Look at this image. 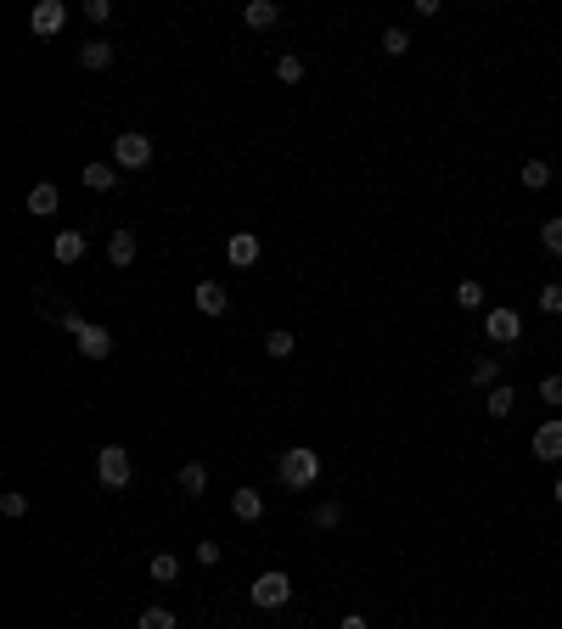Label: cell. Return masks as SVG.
Listing matches in <instances>:
<instances>
[{
  "label": "cell",
  "instance_id": "cell-9",
  "mask_svg": "<svg viewBox=\"0 0 562 629\" xmlns=\"http://www.w3.org/2000/svg\"><path fill=\"white\" fill-rule=\"evenodd\" d=\"M534 461H562V416L534 427Z\"/></svg>",
  "mask_w": 562,
  "mask_h": 629
},
{
  "label": "cell",
  "instance_id": "cell-35",
  "mask_svg": "<svg viewBox=\"0 0 562 629\" xmlns=\"http://www.w3.org/2000/svg\"><path fill=\"white\" fill-rule=\"evenodd\" d=\"M338 629H371V624H366V618H360V613H349V618H343V624H338Z\"/></svg>",
  "mask_w": 562,
  "mask_h": 629
},
{
  "label": "cell",
  "instance_id": "cell-12",
  "mask_svg": "<svg viewBox=\"0 0 562 629\" xmlns=\"http://www.w3.org/2000/svg\"><path fill=\"white\" fill-rule=\"evenodd\" d=\"M192 298H197V309H203V314H214V321H220V314H231V292H225L220 281H197Z\"/></svg>",
  "mask_w": 562,
  "mask_h": 629
},
{
  "label": "cell",
  "instance_id": "cell-10",
  "mask_svg": "<svg viewBox=\"0 0 562 629\" xmlns=\"http://www.w3.org/2000/svg\"><path fill=\"white\" fill-rule=\"evenodd\" d=\"M135 254H141L135 230H130V225H118L113 237H108V259H113V270H130V264H135Z\"/></svg>",
  "mask_w": 562,
  "mask_h": 629
},
{
  "label": "cell",
  "instance_id": "cell-23",
  "mask_svg": "<svg viewBox=\"0 0 562 629\" xmlns=\"http://www.w3.org/2000/svg\"><path fill=\"white\" fill-rule=\"evenodd\" d=\"M147 573H152L158 584H175V579H180V556H175V551H158V556H152V568H147Z\"/></svg>",
  "mask_w": 562,
  "mask_h": 629
},
{
  "label": "cell",
  "instance_id": "cell-30",
  "mask_svg": "<svg viewBox=\"0 0 562 629\" xmlns=\"http://www.w3.org/2000/svg\"><path fill=\"white\" fill-rule=\"evenodd\" d=\"M383 51H388V56H405V51H411V34H405V29H383Z\"/></svg>",
  "mask_w": 562,
  "mask_h": 629
},
{
  "label": "cell",
  "instance_id": "cell-8",
  "mask_svg": "<svg viewBox=\"0 0 562 629\" xmlns=\"http://www.w3.org/2000/svg\"><path fill=\"white\" fill-rule=\"evenodd\" d=\"M113 56H118V46H113V39H85V46H79V68H85V73H108L113 68Z\"/></svg>",
  "mask_w": 562,
  "mask_h": 629
},
{
  "label": "cell",
  "instance_id": "cell-11",
  "mask_svg": "<svg viewBox=\"0 0 562 629\" xmlns=\"http://www.w3.org/2000/svg\"><path fill=\"white\" fill-rule=\"evenodd\" d=\"M79 180L91 185V192H118V180H124V169L108 158V163H85V169H79Z\"/></svg>",
  "mask_w": 562,
  "mask_h": 629
},
{
  "label": "cell",
  "instance_id": "cell-28",
  "mask_svg": "<svg viewBox=\"0 0 562 629\" xmlns=\"http://www.w3.org/2000/svg\"><path fill=\"white\" fill-rule=\"evenodd\" d=\"M455 304H462V309H484V281H462V287H455Z\"/></svg>",
  "mask_w": 562,
  "mask_h": 629
},
{
  "label": "cell",
  "instance_id": "cell-21",
  "mask_svg": "<svg viewBox=\"0 0 562 629\" xmlns=\"http://www.w3.org/2000/svg\"><path fill=\"white\" fill-rule=\"evenodd\" d=\"M517 180H523L529 192H546V185H551V163H546V158H529V163H523V175H517Z\"/></svg>",
  "mask_w": 562,
  "mask_h": 629
},
{
  "label": "cell",
  "instance_id": "cell-32",
  "mask_svg": "<svg viewBox=\"0 0 562 629\" xmlns=\"http://www.w3.org/2000/svg\"><path fill=\"white\" fill-rule=\"evenodd\" d=\"M540 400H546L551 410H562V371H557V376H546V383H540Z\"/></svg>",
  "mask_w": 562,
  "mask_h": 629
},
{
  "label": "cell",
  "instance_id": "cell-7",
  "mask_svg": "<svg viewBox=\"0 0 562 629\" xmlns=\"http://www.w3.org/2000/svg\"><path fill=\"white\" fill-rule=\"evenodd\" d=\"M62 29H68V6H62V0H39V6L29 12V34L51 39V34H62Z\"/></svg>",
  "mask_w": 562,
  "mask_h": 629
},
{
  "label": "cell",
  "instance_id": "cell-16",
  "mask_svg": "<svg viewBox=\"0 0 562 629\" xmlns=\"http://www.w3.org/2000/svg\"><path fill=\"white\" fill-rule=\"evenodd\" d=\"M242 23H247V29H276V23H281V6H276V0H247V6H242Z\"/></svg>",
  "mask_w": 562,
  "mask_h": 629
},
{
  "label": "cell",
  "instance_id": "cell-18",
  "mask_svg": "<svg viewBox=\"0 0 562 629\" xmlns=\"http://www.w3.org/2000/svg\"><path fill=\"white\" fill-rule=\"evenodd\" d=\"M231 512H237L242 522H259V517H264V495H259V489H231Z\"/></svg>",
  "mask_w": 562,
  "mask_h": 629
},
{
  "label": "cell",
  "instance_id": "cell-2",
  "mask_svg": "<svg viewBox=\"0 0 562 629\" xmlns=\"http://www.w3.org/2000/svg\"><path fill=\"white\" fill-rule=\"evenodd\" d=\"M276 478L287 489H316V478H321V450H304V444H293V450H281V461H276Z\"/></svg>",
  "mask_w": 562,
  "mask_h": 629
},
{
  "label": "cell",
  "instance_id": "cell-27",
  "mask_svg": "<svg viewBox=\"0 0 562 629\" xmlns=\"http://www.w3.org/2000/svg\"><path fill=\"white\" fill-rule=\"evenodd\" d=\"M276 79H281V85H298V79H304V56H293V51L276 56Z\"/></svg>",
  "mask_w": 562,
  "mask_h": 629
},
{
  "label": "cell",
  "instance_id": "cell-26",
  "mask_svg": "<svg viewBox=\"0 0 562 629\" xmlns=\"http://www.w3.org/2000/svg\"><path fill=\"white\" fill-rule=\"evenodd\" d=\"M264 354H270V360H287V354H293V332H287V326H276V332L264 338Z\"/></svg>",
  "mask_w": 562,
  "mask_h": 629
},
{
  "label": "cell",
  "instance_id": "cell-22",
  "mask_svg": "<svg viewBox=\"0 0 562 629\" xmlns=\"http://www.w3.org/2000/svg\"><path fill=\"white\" fill-rule=\"evenodd\" d=\"M467 376H472V388H484V393H489V388H501V360H472V371H467Z\"/></svg>",
  "mask_w": 562,
  "mask_h": 629
},
{
  "label": "cell",
  "instance_id": "cell-3",
  "mask_svg": "<svg viewBox=\"0 0 562 629\" xmlns=\"http://www.w3.org/2000/svg\"><path fill=\"white\" fill-rule=\"evenodd\" d=\"M96 478H101V489H130V478H135V461L124 444H101L96 450Z\"/></svg>",
  "mask_w": 562,
  "mask_h": 629
},
{
  "label": "cell",
  "instance_id": "cell-34",
  "mask_svg": "<svg viewBox=\"0 0 562 629\" xmlns=\"http://www.w3.org/2000/svg\"><path fill=\"white\" fill-rule=\"evenodd\" d=\"M220 556H225V551H220V539H197V562H203V568H214Z\"/></svg>",
  "mask_w": 562,
  "mask_h": 629
},
{
  "label": "cell",
  "instance_id": "cell-13",
  "mask_svg": "<svg viewBox=\"0 0 562 629\" xmlns=\"http://www.w3.org/2000/svg\"><path fill=\"white\" fill-rule=\"evenodd\" d=\"M51 254H56V264H79L91 254V242H85V230H56V242H51Z\"/></svg>",
  "mask_w": 562,
  "mask_h": 629
},
{
  "label": "cell",
  "instance_id": "cell-29",
  "mask_svg": "<svg viewBox=\"0 0 562 629\" xmlns=\"http://www.w3.org/2000/svg\"><path fill=\"white\" fill-rule=\"evenodd\" d=\"M0 512H6V517H29V495L23 489H6V495H0Z\"/></svg>",
  "mask_w": 562,
  "mask_h": 629
},
{
  "label": "cell",
  "instance_id": "cell-14",
  "mask_svg": "<svg viewBox=\"0 0 562 629\" xmlns=\"http://www.w3.org/2000/svg\"><path fill=\"white\" fill-rule=\"evenodd\" d=\"M225 259H231L237 270H247V264H259V237L254 230H237L231 242H225Z\"/></svg>",
  "mask_w": 562,
  "mask_h": 629
},
{
  "label": "cell",
  "instance_id": "cell-20",
  "mask_svg": "<svg viewBox=\"0 0 562 629\" xmlns=\"http://www.w3.org/2000/svg\"><path fill=\"white\" fill-rule=\"evenodd\" d=\"M309 522H316L321 534H326V529H338V522H343V500H338V495H332V500H321V506L309 512Z\"/></svg>",
  "mask_w": 562,
  "mask_h": 629
},
{
  "label": "cell",
  "instance_id": "cell-33",
  "mask_svg": "<svg viewBox=\"0 0 562 629\" xmlns=\"http://www.w3.org/2000/svg\"><path fill=\"white\" fill-rule=\"evenodd\" d=\"M79 12H85L91 23H108V17H113V0H85V6H79Z\"/></svg>",
  "mask_w": 562,
  "mask_h": 629
},
{
  "label": "cell",
  "instance_id": "cell-19",
  "mask_svg": "<svg viewBox=\"0 0 562 629\" xmlns=\"http://www.w3.org/2000/svg\"><path fill=\"white\" fill-rule=\"evenodd\" d=\"M208 489V467H203V461H186V467H180V495H203Z\"/></svg>",
  "mask_w": 562,
  "mask_h": 629
},
{
  "label": "cell",
  "instance_id": "cell-4",
  "mask_svg": "<svg viewBox=\"0 0 562 629\" xmlns=\"http://www.w3.org/2000/svg\"><path fill=\"white\" fill-rule=\"evenodd\" d=\"M247 601H254L259 613H276V607L293 601V579H287L281 568H270V573H259L254 584H247Z\"/></svg>",
  "mask_w": 562,
  "mask_h": 629
},
{
  "label": "cell",
  "instance_id": "cell-15",
  "mask_svg": "<svg viewBox=\"0 0 562 629\" xmlns=\"http://www.w3.org/2000/svg\"><path fill=\"white\" fill-rule=\"evenodd\" d=\"M56 208H62V192H56L51 180H34V192H29V214H34V220H51Z\"/></svg>",
  "mask_w": 562,
  "mask_h": 629
},
{
  "label": "cell",
  "instance_id": "cell-31",
  "mask_svg": "<svg viewBox=\"0 0 562 629\" xmlns=\"http://www.w3.org/2000/svg\"><path fill=\"white\" fill-rule=\"evenodd\" d=\"M540 309H546V314H562V281H546V287H540Z\"/></svg>",
  "mask_w": 562,
  "mask_h": 629
},
{
  "label": "cell",
  "instance_id": "cell-25",
  "mask_svg": "<svg viewBox=\"0 0 562 629\" xmlns=\"http://www.w3.org/2000/svg\"><path fill=\"white\" fill-rule=\"evenodd\" d=\"M540 247H546L551 259H562V214H551L546 225H540Z\"/></svg>",
  "mask_w": 562,
  "mask_h": 629
},
{
  "label": "cell",
  "instance_id": "cell-6",
  "mask_svg": "<svg viewBox=\"0 0 562 629\" xmlns=\"http://www.w3.org/2000/svg\"><path fill=\"white\" fill-rule=\"evenodd\" d=\"M484 338L489 343H517V338H523V314H517V309H489L484 314Z\"/></svg>",
  "mask_w": 562,
  "mask_h": 629
},
{
  "label": "cell",
  "instance_id": "cell-36",
  "mask_svg": "<svg viewBox=\"0 0 562 629\" xmlns=\"http://www.w3.org/2000/svg\"><path fill=\"white\" fill-rule=\"evenodd\" d=\"M551 500H557V506H562V478H557V489H551Z\"/></svg>",
  "mask_w": 562,
  "mask_h": 629
},
{
  "label": "cell",
  "instance_id": "cell-5",
  "mask_svg": "<svg viewBox=\"0 0 562 629\" xmlns=\"http://www.w3.org/2000/svg\"><path fill=\"white\" fill-rule=\"evenodd\" d=\"M113 163H118V169H147V163H152V141L141 130L113 135Z\"/></svg>",
  "mask_w": 562,
  "mask_h": 629
},
{
  "label": "cell",
  "instance_id": "cell-24",
  "mask_svg": "<svg viewBox=\"0 0 562 629\" xmlns=\"http://www.w3.org/2000/svg\"><path fill=\"white\" fill-rule=\"evenodd\" d=\"M135 629H180V618L169 613V607H147V613L135 618Z\"/></svg>",
  "mask_w": 562,
  "mask_h": 629
},
{
  "label": "cell",
  "instance_id": "cell-1",
  "mask_svg": "<svg viewBox=\"0 0 562 629\" xmlns=\"http://www.w3.org/2000/svg\"><path fill=\"white\" fill-rule=\"evenodd\" d=\"M56 326L73 332V343H79V354H85V360H113V332H108V326H96V321H85V314H73V309H62Z\"/></svg>",
  "mask_w": 562,
  "mask_h": 629
},
{
  "label": "cell",
  "instance_id": "cell-17",
  "mask_svg": "<svg viewBox=\"0 0 562 629\" xmlns=\"http://www.w3.org/2000/svg\"><path fill=\"white\" fill-rule=\"evenodd\" d=\"M512 410H517V388H512V383H501V388H489V393H484V416H495V422H506Z\"/></svg>",
  "mask_w": 562,
  "mask_h": 629
}]
</instances>
